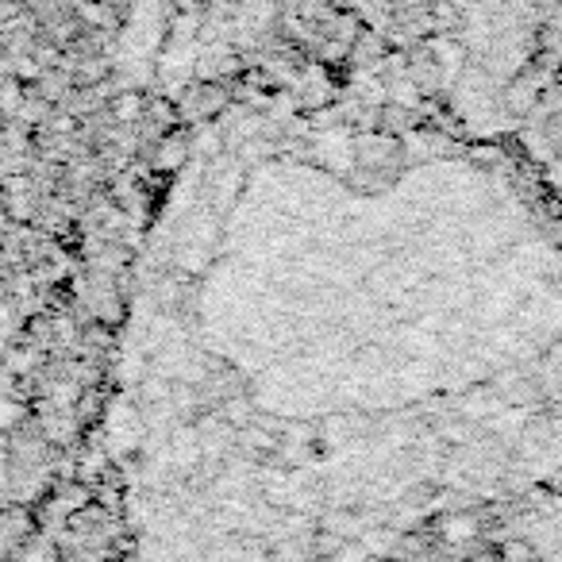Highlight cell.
Returning <instances> with one entry per match:
<instances>
[{
  "label": "cell",
  "instance_id": "6da1fadb",
  "mask_svg": "<svg viewBox=\"0 0 562 562\" xmlns=\"http://www.w3.org/2000/svg\"><path fill=\"white\" fill-rule=\"evenodd\" d=\"M178 181L112 451L143 562H370L562 459V227L397 147Z\"/></svg>",
  "mask_w": 562,
  "mask_h": 562
}]
</instances>
